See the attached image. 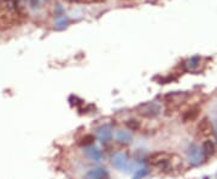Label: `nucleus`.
<instances>
[{"instance_id":"obj_5","label":"nucleus","mask_w":217,"mask_h":179,"mask_svg":"<svg viewBox=\"0 0 217 179\" xmlns=\"http://www.w3.org/2000/svg\"><path fill=\"white\" fill-rule=\"evenodd\" d=\"M95 135H97V138L100 142H104V143L109 142L111 139V137H112V127H111V125H109V124L101 125L100 127L97 129Z\"/></svg>"},{"instance_id":"obj_15","label":"nucleus","mask_w":217,"mask_h":179,"mask_svg":"<svg viewBox=\"0 0 217 179\" xmlns=\"http://www.w3.org/2000/svg\"><path fill=\"white\" fill-rule=\"evenodd\" d=\"M93 141H94V136H92V135H86L84 137H82V138H81L80 144H82V145L87 147V145H91V144L93 143Z\"/></svg>"},{"instance_id":"obj_11","label":"nucleus","mask_w":217,"mask_h":179,"mask_svg":"<svg viewBox=\"0 0 217 179\" xmlns=\"http://www.w3.org/2000/svg\"><path fill=\"white\" fill-rule=\"evenodd\" d=\"M198 132H199L200 135H205V136H206V135H210V134L212 132L211 123L206 119V118H204V119L200 121V124H199V126H198Z\"/></svg>"},{"instance_id":"obj_17","label":"nucleus","mask_w":217,"mask_h":179,"mask_svg":"<svg viewBox=\"0 0 217 179\" xmlns=\"http://www.w3.org/2000/svg\"><path fill=\"white\" fill-rule=\"evenodd\" d=\"M80 2H83V4H97V2H101L104 0H77Z\"/></svg>"},{"instance_id":"obj_8","label":"nucleus","mask_w":217,"mask_h":179,"mask_svg":"<svg viewBox=\"0 0 217 179\" xmlns=\"http://www.w3.org/2000/svg\"><path fill=\"white\" fill-rule=\"evenodd\" d=\"M201 150H203V154L205 156V159H209L211 158L215 152H216V147H215V143L211 141V139H206L203 142V145H201Z\"/></svg>"},{"instance_id":"obj_1","label":"nucleus","mask_w":217,"mask_h":179,"mask_svg":"<svg viewBox=\"0 0 217 179\" xmlns=\"http://www.w3.org/2000/svg\"><path fill=\"white\" fill-rule=\"evenodd\" d=\"M150 163L155 167H157L158 170L163 171V172H171L174 170H178L182 165L181 159L173 155V154H168V153H155L153 155H151L150 158Z\"/></svg>"},{"instance_id":"obj_4","label":"nucleus","mask_w":217,"mask_h":179,"mask_svg":"<svg viewBox=\"0 0 217 179\" xmlns=\"http://www.w3.org/2000/svg\"><path fill=\"white\" fill-rule=\"evenodd\" d=\"M111 163L115 168L123 171V170H127L129 167V159H128L125 153H116V154L112 155Z\"/></svg>"},{"instance_id":"obj_13","label":"nucleus","mask_w":217,"mask_h":179,"mask_svg":"<svg viewBox=\"0 0 217 179\" xmlns=\"http://www.w3.org/2000/svg\"><path fill=\"white\" fill-rule=\"evenodd\" d=\"M198 114H199V108L198 107H192L191 109L186 111L183 113V121L187 123V121H193V120L197 119Z\"/></svg>"},{"instance_id":"obj_9","label":"nucleus","mask_w":217,"mask_h":179,"mask_svg":"<svg viewBox=\"0 0 217 179\" xmlns=\"http://www.w3.org/2000/svg\"><path fill=\"white\" fill-rule=\"evenodd\" d=\"M133 139V135L130 132V130H118L116 132V141L121 144H129Z\"/></svg>"},{"instance_id":"obj_2","label":"nucleus","mask_w":217,"mask_h":179,"mask_svg":"<svg viewBox=\"0 0 217 179\" xmlns=\"http://www.w3.org/2000/svg\"><path fill=\"white\" fill-rule=\"evenodd\" d=\"M138 113L145 118H155L163 112V106L158 101H151L146 103H141L137 108Z\"/></svg>"},{"instance_id":"obj_14","label":"nucleus","mask_w":217,"mask_h":179,"mask_svg":"<svg viewBox=\"0 0 217 179\" xmlns=\"http://www.w3.org/2000/svg\"><path fill=\"white\" fill-rule=\"evenodd\" d=\"M147 174H148V170H147L146 167H141V168L137 170L135 174L133 176V179H142V178H145Z\"/></svg>"},{"instance_id":"obj_3","label":"nucleus","mask_w":217,"mask_h":179,"mask_svg":"<svg viewBox=\"0 0 217 179\" xmlns=\"http://www.w3.org/2000/svg\"><path fill=\"white\" fill-rule=\"evenodd\" d=\"M188 160H189V163L192 166H199L205 160L203 150L197 145H191L189 150H188Z\"/></svg>"},{"instance_id":"obj_12","label":"nucleus","mask_w":217,"mask_h":179,"mask_svg":"<svg viewBox=\"0 0 217 179\" xmlns=\"http://www.w3.org/2000/svg\"><path fill=\"white\" fill-rule=\"evenodd\" d=\"M168 103H173V105H180L186 100V95L183 93H174V94H169L166 98Z\"/></svg>"},{"instance_id":"obj_16","label":"nucleus","mask_w":217,"mask_h":179,"mask_svg":"<svg viewBox=\"0 0 217 179\" xmlns=\"http://www.w3.org/2000/svg\"><path fill=\"white\" fill-rule=\"evenodd\" d=\"M125 125L129 127V130H133V131L139 130V127H140V124H139L138 120H128L125 123Z\"/></svg>"},{"instance_id":"obj_6","label":"nucleus","mask_w":217,"mask_h":179,"mask_svg":"<svg viewBox=\"0 0 217 179\" xmlns=\"http://www.w3.org/2000/svg\"><path fill=\"white\" fill-rule=\"evenodd\" d=\"M83 179H109V173L105 168L103 167H97V168H92L89 170Z\"/></svg>"},{"instance_id":"obj_7","label":"nucleus","mask_w":217,"mask_h":179,"mask_svg":"<svg viewBox=\"0 0 217 179\" xmlns=\"http://www.w3.org/2000/svg\"><path fill=\"white\" fill-rule=\"evenodd\" d=\"M83 153H84V155H86L88 159L92 160V161H100L101 158H103L101 152L99 150L95 145H92V144H91V145L84 147Z\"/></svg>"},{"instance_id":"obj_10","label":"nucleus","mask_w":217,"mask_h":179,"mask_svg":"<svg viewBox=\"0 0 217 179\" xmlns=\"http://www.w3.org/2000/svg\"><path fill=\"white\" fill-rule=\"evenodd\" d=\"M200 61H201V58L199 55H194L185 63V69L187 71H196L200 66Z\"/></svg>"}]
</instances>
